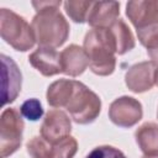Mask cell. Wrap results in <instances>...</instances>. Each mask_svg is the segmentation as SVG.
I'll return each mask as SVG.
<instances>
[{"label": "cell", "mask_w": 158, "mask_h": 158, "mask_svg": "<svg viewBox=\"0 0 158 158\" xmlns=\"http://www.w3.org/2000/svg\"><path fill=\"white\" fill-rule=\"evenodd\" d=\"M37 14L32 20V30L41 47L56 48L69 36V25L59 11L60 1H32Z\"/></svg>", "instance_id": "1"}, {"label": "cell", "mask_w": 158, "mask_h": 158, "mask_svg": "<svg viewBox=\"0 0 158 158\" xmlns=\"http://www.w3.org/2000/svg\"><path fill=\"white\" fill-rule=\"evenodd\" d=\"M84 51L88 54L93 73L105 77L115 70L116 46L109 28L90 30L84 38Z\"/></svg>", "instance_id": "2"}, {"label": "cell", "mask_w": 158, "mask_h": 158, "mask_svg": "<svg viewBox=\"0 0 158 158\" xmlns=\"http://www.w3.org/2000/svg\"><path fill=\"white\" fill-rule=\"evenodd\" d=\"M126 15L147 51L158 47V1H130Z\"/></svg>", "instance_id": "3"}, {"label": "cell", "mask_w": 158, "mask_h": 158, "mask_svg": "<svg viewBox=\"0 0 158 158\" xmlns=\"http://www.w3.org/2000/svg\"><path fill=\"white\" fill-rule=\"evenodd\" d=\"M72 118L80 125H86L96 120L101 110L100 98L80 81L73 80L72 90L64 104Z\"/></svg>", "instance_id": "4"}, {"label": "cell", "mask_w": 158, "mask_h": 158, "mask_svg": "<svg viewBox=\"0 0 158 158\" xmlns=\"http://www.w3.org/2000/svg\"><path fill=\"white\" fill-rule=\"evenodd\" d=\"M0 33L6 43L21 52L32 48L36 42L32 26L9 9H1L0 11Z\"/></svg>", "instance_id": "5"}, {"label": "cell", "mask_w": 158, "mask_h": 158, "mask_svg": "<svg viewBox=\"0 0 158 158\" xmlns=\"http://www.w3.org/2000/svg\"><path fill=\"white\" fill-rule=\"evenodd\" d=\"M23 121L16 109H6L0 117V149L1 158L15 153L22 139Z\"/></svg>", "instance_id": "6"}, {"label": "cell", "mask_w": 158, "mask_h": 158, "mask_svg": "<svg viewBox=\"0 0 158 158\" xmlns=\"http://www.w3.org/2000/svg\"><path fill=\"white\" fill-rule=\"evenodd\" d=\"M142 105L131 96H121L114 100L109 109L110 120L120 127H132L142 118Z\"/></svg>", "instance_id": "7"}, {"label": "cell", "mask_w": 158, "mask_h": 158, "mask_svg": "<svg viewBox=\"0 0 158 158\" xmlns=\"http://www.w3.org/2000/svg\"><path fill=\"white\" fill-rule=\"evenodd\" d=\"M157 75L158 65L153 60H147L132 65L125 75V81L133 93H144L156 84Z\"/></svg>", "instance_id": "8"}, {"label": "cell", "mask_w": 158, "mask_h": 158, "mask_svg": "<svg viewBox=\"0 0 158 158\" xmlns=\"http://www.w3.org/2000/svg\"><path fill=\"white\" fill-rule=\"evenodd\" d=\"M72 130L69 117L60 110H49L41 125V137L51 144L69 136Z\"/></svg>", "instance_id": "9"}, {"label": "cell", "mask_w": 158, "mask_h": 158, "mask_svg": "<svg viewBox=\"0 0 158 158\" xmlns=\"http://www.w3.org/2000/svg\"><path fill=\"white\" fill-rule=\"evenodd\" d=\"M2 73V105L12 102L21 90V72L16 63L5 54H1Z\"/></svg>", "instance_id": "10"}, {"label": "cell", "mask_w": 158, "mask_h": 158, "mask_svg": "<svg viewBox=\"0 0 158 158\" xmlns=\"http://www.w3.org/2000/svg\"><path fill=\"white\" fill-rule=\"evenodd\" d=\"M28 62L44 77H52L62 73L60 53H58L54 48L38 47L35 52L30 54Z\"/></svg>", "instance_id": "11"}, {"label": "cell", "mask_w": 158, "mask_h": 158, "mask_svg": "<svg viewBox=\"0 0 158 158\" xmlns=\"http://www.w3.org/2000/svg\"><path fill=\"white\" fill-rule=\"evenodd\" d=\"M120 15V4L116 1H98L93 2L89 15L88 23L94 28H107L115 21H117Z\"/></svg>", "instance_id": "12"}, {"label": "cell", "mask_w": 158, "mask_h": 158, "mask_svg": "<svg viewBox=\"0 0 158 158\" xmlns=\"http://www.w3.org/2000/svg\"><path fill=\"white\" fill-rule=\"evenodd\" d=\"M60 63H62V73L78 77L80 75L89 65V58L84 48L70 44L60 53Z\"/></svg>", "instance_id": "13"}, {"label": "cell", "mask_w": 158, "mask_h": 158, "mask_svg": "<svg viewBox=\"0 0 158 158\" xmlns=\"http://www.w3.org/2000/svg\"><path fill=\"white\" fill-rule=\"evenodd\" d=\"M136 142L146 156L158 154V125L146 122L139 126L135 133Z\"/></svg>", "instance_id": "14"}, {"label": "cell", "mask_w": 158, "mask_h": 158, "mask_svg": "<svg viewBox=\"0 0 158 158\" xmlns=\"http://www.w3.org/2000/svg\"><path fill=\"white\" fill-rule=\"evenodd\" d=\"M112 35L115 46H116V53L125 54L126 52L131 51L135 47V37L128 28V26L118 19L115 21L110 27H107Z\"/></svg>", "instance_id": "15"}, {"label": "cell", "mask_w": 158, "mask_h": 158, "mask_svg": "<svg viewBox=\"0 0 158 158\" xmlns=\"http://www.w3.org/2000/svg\"><path fill=\"white\" fill-rule=\"evenodd\" d=\"M73 80L59 79L52 83L47 89V101L53 107H64V104L72 90Z\"/></svg>", "instance_id": "16"}, {"label": "cell", "mask_w": 158, "mask_h": 158, "mask_svg": "<svg viewBox=\"0 0 158 158\" xmlns=\"http://www.w3.org/2000/svg\"><path fill=\"white\" fill-rule=\"evenodd\" d=\"M78 151V142L74 137L68 136L52 144L49 158H73Z\"/></svg>", "instance_id": "17"}, {"label": "cell", "mask_w": 158, "mask_h": 158, "mask_svg": "<svg viewBox=\"0 0 158 158\" xmlns=\"http://www.w3.org/2000/svg\"><path fill=\"white\" fill-rule=\"evenodd\" d=\"M93 1H65L64 9L68 16L74 22H85L90 11Z\"/></svg>", "instance_id": "18"}, {"label": "cell", "mask_w": 158, "mask_h": 158, "mask_svg": "<svg viewBox=\"0 0 158 158\" xmlns=\"http://www.w3.org/2000/svg\"><path fill=\"white\" fill-rule=\"evenodd\" d=\"M26 148L32 158H49L52 144L43 137H33L27 142Z\"/></svg>", "instance_id": "19"}, {"label": "cell", "mask_w": 158, "mask_h": 158, "mask_svg": "<svg viewBox=\"0 0 158 158\" xmlns=\"http://www.w3.org/2000/svg\"><path fill=\"white\" fill-rule=\"evenodd\" d=\"M20 112L23 117H26L27 120L31 121H37L42 117L43 115V109L41 102L37 99H28L26 100L21 107H20Z\"/></svg>", "instance_id": "20"}, {"label": "cell", "mask_w": 158, "mask_h": 158, "mask_svg": "<svg viewBox=\"0 0 158 158\" xmlns=\"http://www.w3.org/2000/svg\"><path fill=\"white\" fill-rule=\"evenodd\" d=\"M85 158H126L125 154L112 146H99L94 148Z\"/></svg>", "instance_id": "21"}, {"label": "cell", "mask_w": 158, "mask_h": 158, "mask_svg": "<svg viewBox=\"0 0 158 158\" xmlns=\"http://www.w3.org/2000/svg\"><path fill=\"white\" fill-rule=\"evenodd\" d=\"M142 158H158V154H152V156H143Z\"/></svg>", "instance_id": "22"}, {"label": "cell", "mask_w": 158, "mask_h": 158, "mask_svg": "<svg viewBox=\"0 0 158 158\" xmlns=\"http://www.w3.org/2000/svg\"><path fill=\"white\" fill-rule=\"evenodd\" d=\"M156 84L158 85V75H157V81H156Z\"/></svg>", "instance_id": "23"}, {"label": "cell", "mask_w": 158, "mask_h": 158, "mask_svg": "<svg viewBox=\"0 0 158 158\" xmlns=\"http://www.w3.org/2000/svg\"><path fill=\"white\" fill-rule=\"evenodd\" d=\"M157 116H158V111H157Z\"/></svg>", "instance_id": "24"}]
</instances>
